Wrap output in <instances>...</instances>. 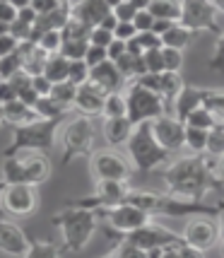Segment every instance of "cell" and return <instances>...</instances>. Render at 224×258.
Segmentation results:
<instances>
[{"instance_id": "28", "label": "cell", "mask_w": 224, "mask_h": 258, "mask_svg": "<svg viewBox=\"0 0 224 258\" xmlns=\"http://www.w3.org/2000/svg\"><path fill=\"white\" fill-rule=\"evenodd\" d=\"M191 39H195V34L191 29H186L183 24H174V29L167 34V36H162V41H164V48H176V51H183L186 46L191 44Z\"/></svg>"}, {"instance_id": "44", "label": "cell", "mask_w": 224, "mask_h": 258, "mask_svg": "<svg viewBox=\"0 0 224 258\" xmlns=\"http://www.w3.org/2000/svg\"><path fill=\"white\" fill-rule=\"evenodd\" d=\"M106 60H109V51H106V48H101V46L90 44L87 56H85V63H87L90 68H97V66H101V63H106Z\"/></svg>"}, {"instance_id": "57", "label": "cell", "mask_w": 224, "mask_h": 258, "mask_svg": "<svg viewBox=\"0 0 224 258\" xmlns=\"http://www.w3.org/2000/svg\"><path fill=\"white\" fill-rule=\"evenodd\" d=\"M212 5L217 8V12H219V15H224V0H212Z\"/></svg>"}, {"instance_id": "20", "label": "cell", "mask_w": 224, "mask_h": 258, "mask_svg": "<svg viewBox=\"0 0 224 258\" xmlns=\"http://www.w3.org/2000/svg\"><path fill=\"white\" fill-rule=\"evenodd\" d=\"M22 162H24L22 183L39 186V183H44V181L51 176V159H48V155H44V152H32V155L22 157Z\"/></svg>"}, {"instance_id": "30", "label": "cell", "mask_w": 224, "mask_h": 258, "mask_svg": "<svg viewBox=\"0 0 224 258\" xmlns=\"http://www.w3.org/2000/svg\"><path fill=\"white\" fill-rule=\"evenodd\" d=\"M80 87L72 85L70 80L67 82H60V85H53V92H51V99H56L58 104H63L65 109H75V99H78Z\"/></svg>"}, {"instance_id": "2", "label": "cell", "mask_w": 224, "mask_h": 258, "mask_svg": "<svg viewBox=\"0 0 224 258\" xmlns=\"http://www.w3.org/2000/svg\"><path fill=\"white\" fill-rule=\"evenodd\" d=\"M130 205L145 210L150 217L155 215H167V217H183V215H195V213H219V208H210V205H202L198 201H186L179 196H171V193H155V191H130L128 193V201Z\"/></svg>"}, {"instance_id": "29", "label": "cell", "mask_w": 224, "mask_h": 258, "mask_svg": "<svg viewBox=\"0 0 224 258\" xmlns=\"http://www.w3.org/2000/svg\"><path fill=\"white\" fill-rule=\"evenodd\" d=\"M207 143H210V131L200 128H188L186 125V147L193 155H207Z\"/></svg>"}, {"instance_id": "51", "label": "cell", "mask_w": 224, "mask_h": 258, "mask_svg": "<svg viewBox=\"0 0 224 258\" xmlns=\"http://www.w3.org/2000/svg\"><path fill=\"white\" fill-rule=\"evenodd\" d=\"M116 39H121V41H130V39H135L137 36V29H135L133 22H118V27H116Z\"/></svg>"}, {"instance_id": "7", "label": "cell", "mask_w": 224, "mask_h": 258, "mask_svg": "<svg viewBox=\"0 0 224 258\" xmlns=\"http://www.w3.org/2000/svg\"><path fill=\"white\" fill-rule=\"evenodd\" d=\"M99 220L104 217L106 220V234L109 236H118V239H123L125 234H133L137 229H142L145 225L152 222V217L145 213V210H140V208H135L130 203H123V205H116L111 210H101Z\"/></svg>"}, {"instance_id": "35", "label": "cell", "mask_w": 224, "mask_h": 258, "mask_svg": "<svg viewBox=\"0 0 224 258\" xmlns=\"http://www.w3.org/2000/svg\"><path fill=\"white\" fill-rule=\"evenodd\" d=\"M22 70H24V60H22V53H20V51L8 58H0V78H3V82L12 80L17 73H22Z\"/></svg>"}, {"instance_id": "22", "label": "cell", "mask_w": 224, "mask_h": 258, "mask_svg": "<svg viewBox=\"0 0 224 258\" xmlns=\"http://www.w3.org/2000/svg\"><path fill=\"white\" fill-rule=\"evenodd\" d=\"M3 121L17 131V128L32 125L36 121H41V118H39V113H36L34 106L17 99V101H10V104H3Z\"/></svg>"}, {"instance_id": "45", "label": "cell", "mask_w": 224, "mask_h": 258, "mask_svg": "<svg viewBox=\"0 0 224 258\" xmlns=\"http://www.w3.org/2000/svg\"><path fill=\"white\" fill-rule=\"evenodd\" d=\"M20 46H22V41H17L10 32L0 34V58H8V56H12V53H17Z\"/></svg>"}, {"instance_id": "37", "label": "cell", "mask_w": 224, "mask_h": 258, "mask_svg": "<svg viewBox=\"0 0 224 258\" xmlns=\"http://www.w3.org/2000/svg\"><path fill=\"white\" fill-rule=\"evenodd\" d=\"M39 48L46 51L48 56H56L63 51V32H46L41 34V39H39Z\"/></svg>"}, {"instance_id": "15", "label": "cell", "mask_w": 224, "mask_h": 258, "mask_svg": "<svg viewBox=\"0 0 224 258\" xmlns=\"http://www.w3.org/2000/svg\"><path fill=\"white\" fill-rule=\"evenodd\" d=\"M152 131L159 145L169 152H176L186 145V123L179 121L176 116H162L157 121H152Z\"/></svg>"}, {"instance_id": "4", "label": "cell", "mask_w": 224, "mask_h": 258, "mask_svg": "<svg viewBox=\"0 0 224 258\" xmlns=\"http://www.w3.org/2000/svg\"><path fill=\"white\" fill-rule=\"evenodd\" d=\"M128 155L133 159V167L137 174H150L152 169L162 167L169 162V150L159 145V140L155 138V131H152V123H142L135 125V133L128 143Z\"/></svg>"}, {"instance_id": "8", "label": "cell", "mask_w": 224, "mask_h": 258, "mask_svg": "<svg viewBox=\"0 0 224 258\" xmlns=\"http://www.w3.org/2000/svg\"><path fill=\"white\" fill-rule=\"evenodd\" d=\"M94 145V123L90 116H75L63 128V164H70L75 157L90 155Z\"/></svg>"}, {"instance_id": "11", "label": "cell", "mask_w": 224, "mask_h": 258, "mask_svg": "<svg viewBox=\"0 0 224 258\" xmlns=\"http://www.w3.org/2000/svg\"><path fill=\"white\" fill-rule=\"evenodd\" d=\"M123 239L130 241V244H135V246H140L142 251L169 248V246H174V244H181V241H183L181 234L167 229L164 225H157V222H150V225H145L142 229H137L133 234H125ZM123 239H121V241H123Z\"/></svg>"}, {"instance_id": "6", "label": "cell", "mask_w": 224, "mask_h": 258, "mask_svg": "<svg viewBox=\"0 0 224 258\" xmlns=\"http://www.w3.org/2000/svg\"><path fill=\"white\" fill-rule=\"evenodd\" d=\"M125 99H128V118L133 121V125L152 123V121H157L162 116H171L167 101L162 99L157 92L147 90V87L137 85V82H128Z\"/></svg>"}, {"instance_id": "5", "label": "cell", "mask_w": 224, "mask_h": 258, "mask_svg": "<svg viewBox=\"0 0 224 258\" xmlns=\"http://www.w3.org/2000/svg\"><path fill=\"white\" fill-rule=\"evenodd\" d=\"M58 121H36L32 125L17 128L12 135V143L5 147L3 157H17V152H44L48 155L56 143Z\"/></svg>"}, {"instance_id": "9", "label": "cell", "mask_w": 224, "mask_h": 258, "mask_svg": "<svg viewBox=\"0 0 224 258\" xmlns=\"http://www.w3.org/2000/svg\"><path fill=\"white\" fill-rule=\"evenodd\" d=\"M181 24L193 34L198 32H210L222 36V27H219V12L212 3L207 0H186L183 3V15H181Z\"/></svg>"}, {"instance_id": "58", "label": "cell", "mask_w": 224, "mask_h": 258, "mask_svg": "<svg viewBox=\"0 0 224 258\" xmlns=\"http://www.w3.org/2000/svg\"><path fill=\"white\" fill-rule=\"evenodd\" d=\"M164 256V248H155V251H150V258H162Z\"/></svg>"}, {"instance_id": "1", "label": "cell", "mask_w": 224, "mask_h": 258, "mask_svg": "<svg viewBox=\"0 0 224 258\" xmlns=\"http://www.w3.org/2000/svg\"><path fill=\"white\" fill-rule=\"evenodd\" d=\"M217 164L207 155H193L169 164L162 176L171 196H179L186 201H198L205 193L219 188V176L214 174Z\"/></svg>"}, {"instance_id": "18", "label": "cell", "mask_w": 224, "mask_h": 258, "mask_svg": "<svg viewBox=\"0 0 224 258\" xmlns=\"http://www.w3.org/2000/svg\"><path fill=\"white\" fill-rule=\"evenodd\" d=\"M106 92L101 90L99 85H94V82H87V85H82L78 92V99H75V109H78L80 116H97V113H104V104H106Z\"/></svg>"}, {"instance_id": "14", "label": "cell", "mask_w": 224, "mask_h": 258, "mask_svg": "<svg viewBox=\"0 0 224 258\" xmlns=\"http://www.w3.org/2000/svg\"><path fill=\"white\" fill-rule=\"evenodd\" d=\"M181 236H183V241L188 246L205 253L219 241V227L214 225L212 220H207V217H193V220H188V225H186Z\"/></svg>"}, {"instance_id": "21", "label": "cell", "mask_w": 224, "mask_h": 258, "mask_svg": "<svg viewBox=\"0 0 224 258\" xmlns=\"http://www.w3.org/2000/svg\"><path fill=\"white\" fill-rule=\"evenodd\" d=\"M200 106H205V90L202 87H193V85H186L183 92L179 94V99L174 101V116L179 121H188V116L193 111H198Z\"/></svg>"}, {"instance_id": "60", "label": "cell", "mask_w": 224, "mask_h": 258, "mask_svg": "<svg viewBox=\"0 0 224 258\" xmlns=\"http://www.w3.org/2000/svg\"><path fill=\"white\" fill-rule=\"evenodd\" d=\"M222 256H224V244H222Z\"/></svg>"}, {"instance_id": "39", "label": "cell", "mask_w": 224, "mask_h": 258, "mask_svg": "<svg viewBox=\"0 0 224 258\" xmlns=\"http://www.w3.org/2000/svg\"><path fill=\"white\" fill-rule=\"evenodd\" d=\"M92 80V68L85 63V60H72V68H70V82L72 85H78V87H82V85H87Z\"/></svg>"}, {"instance_id": "46", "label": "cell", "mask_w": 224, "mask_h": 258, "mask_svg": "<svg viewBox=\"0 0 224 258\" xmlns=\"http://www.w3.org/2000/svg\"><path fill=\"white\" fill-rule=\"evenodd\" d=\"M137 41L142 46V51H162L164 48V41H162V36H157L155 32H145V34H137Z\"/></svg>"}, {"instance_id": "40", "label": "cell", "mask_w": 224, "mask_h": 258, "mask_svg": "<svg viewBox=\"0 0 224 258\" xmlns=\"http://www.w3.org/2000/svg\"><path fill=\"white\" fill-rule=\"evenodd\" d=\"M207 157H224V125H217L214 131H210Z\"/></svg>"}, {"instance_id": "31", "label": "cell", "mask_w": 224, "mask_h": 258, "mask_svg": "<svg viewBox=\"0 0 224 258\" xmlns=\"http://www.w3.org/2000/svg\"><path fill=\"white\" fill-rule=\"evenodd\" d=\"M101 116H104V118H123V116H128V99H125V92L109 94Z\"/></svg>"}, {"instance_id": "10", "label": "cell", "mask_w": 224, "mask_h": 258, "mask_svg": "<svg viewBox=\"0 0 224 258\" xmlns=\"http://www.w3.org/2000/svg\"><path fill=\"white\" fill-rule=\"evenodd\" d=\"M90 171L97 183H101V181H121V183H128L130 174H133L130 164L121 155L111 152V150H97V152H92Z\"/></svg>"}, {"instance_id": "3", "label": "cell", "mask_w": 224, "mask_h": 258, "mask_svg": "<svg viewBox=\"0 0 224 258\" xmlns=\"http://www.w3.org/2000/svg\"><path fill=\"white\" fill-rule=\"evenodd\" d=\"M51 225H56L63 232V248L65 251H82L92 241V236L99 227V215L94 210L70 208L60 210L51 217Z\"/></svg>"}, {"instance_id": "16", "label": "cell", "mask_w": 224, "mask_h": 258, "mask_svg": "<svg viewBox=\"0 0 224 258\" xmlns=\"http://www.w3.org/2000/svg\"><path fill=\"white\" fill-rule=\"evenodd\" d=\"M0 248L12 258H24L32 248V236L10 220L0 222Z\"/></svg>"}, {"instance_id": "41", "label": "cell", "mask_w": 224, "mask_h": 258, "mask_svg": "<svg viewBox=\"0 0 224 258\" xmlns=\"http://www.w3.org/2000/svg\"><path fill=\"white\" fill-rule=\"evenodd\" d=\"M162 56H164V68H167V73H181V68H183V51L162 48Z\"/></svg>"}, {"instance_id": "27", "label": "cell", "mask_w": 224, "mask_h": 258, "mask_svg": "<svg viewBox=\"0 0 224 258\" xmlns=\"http://www.w3.org/2000/svg\"><path fill=\"white\" fill-rule=\"evenodd\" d=\"M34 109H36V113H39L41 121H58V123H60V118L70 111V109H65L63 104H58L56 99H51V97L39 99V104H36Z\"/></svg>"}, {"instance_id": "34", "label": "cell", "mask_w": 224, "mask_h": 258, "mask_svg": "<svg viewBox=\"0 0 224 258\" xmlns=\"http://www.w3.org/2000/svg\"><path fill=\"white\" fill-rule=\"evenodd\" d=\"M24 258H60V248L53 241H44V239H34L32 236V248Z\"/></svg>"}, {"instance_id": "54", "label": "cell", "mask_w": 224, "mask_h": 258, "mask_svg": "<svg viewBox=\"0 0 224 258\" xmlns=\"http://www.w3.org/2000/svg\"><path fill=\"white\" fill-rule=\"evenodd\" d=\"M162 258H183L181 256V244H174V246L164 248V256Z\"/></svg>"}, {"instance_id": "26", "label": "cell", "mask_w": 224, "mask_h": 258, "mask_svg": "<svg viewBox=\"0 0 224 258\" xmlns=\"http://www.w3.org/2000/svg\"><path fill=\"white\" fill-rule=\"evenodd\" d=\"M24 176V162L22 157H3V186H15L22 183Z\"/></svg>"}, {"instance_id": "32", "label": "cell", "mask_w": 224, "mask_h": 258, "mask_svg": "<svg viewBox=\"0 0 224 258\" xmlns=\"http://www.w3.org/2000/svg\"><path fill=\"white\" fill-rule=\"evenodd\" d=\"M147 8V3H137V0H121V3H113V15L118 22H135L137 12Z\"/></svg>"}, {"instance_id": "23", "label": "cell", "mask_w": 224, "mask_h": 258, "mask_svg": "<svg viewBox=\"0 0 224 258\" xmlns=\"http://www.w3.org/2000/svg\"><path fill=\"white\" fill-rule=\"evenodd\" d=\"M101 133H104L109 145L121 147V145H128V143H130V138H133V133H135V125L128 116H123V118H104Z\"/></svg>"}, {"instance_id": "49", "label": "cell", "mask_w": 224, "mask_h": 258, "mask_svg": "<svg viewBox=\"0 0 224 258\" xmlns=\"http://www.w3.org/2000/svg\"><path fill=\"white\" fill-rule=\"evenodd\" d=\"M113 41H116V34H113V32H109V29H101V27L92 29V44H94V46L109 48Z\"/></svg>"}, {"instance_id": "50", "label": "cell", "mask_w": 224, "mask_h": 258, "mask_svg": "<svg viewBox=\"0 0 224 258\" xmlns=\"http://www.w3.org/2000/svg\"><path fill=\"white\" fill-rule=\"evenodd\" d=\"M34 92L44 99V97H51V92H53V82L46 78V75H39V78H34Z\"/></svg>"}, {"instance_id": "25", "label": "cell", "mask_w": 224, "mask_h": 258, "mask_svg": "<svg viewBox=\"0 0 224 258\" xmlns=\"http://www.w3.org/2000/svg\"><path fill=\"white\" fill-rule=\"evenodd\" d=\"M70 68H72V60L65 58L63 53H56V56L48 58L44 75L51 80L53 85H60V82H67V80H70Z\"/></svg>"}, {"instance_id": "36", "label": "cell", "mask_w": 224, "mask_h": 258, "mask_svg": "<svg viewBox=\"0 0 224 258\" xmlns=\"http://www.w3.org/2000/svg\"><path fill=\"white\" fill-rule=\"evenodd\" d=\"M205 106L214 113L217 123L224 125V90H205Z\"/></svg>"}, {"instance_id": "47", "label": "cell", "mask_w": 224, "mask_h": 258, "mask_svg": "<svg viewBox=\"0 0 224 258\" xmlns=\"http://www.w3.org/2000/svg\"><path fill=\"white\" fill-rule=\"evenodd\" d=\"M210 70L224 73V34L217 39V44L212 48V58H210Z\"/></svg>"}, {"instance_id": "17", "label": "cell", "mask_w": 224, "mask_h": 258, "mask_svg": "<svg viewBox=\"0 0 224 258\" xmlns=\"http://www.w3.org/2000/svg\"><path fill=\"white\" fill-rule=\"evenodd\" d=\"M111 12H113V3H106V0H85V3H75L72 5V20L82 22L90 29H97Z\"/></svg>"}, {"instance_id": "55", "label": "cell", "mask_w": 224, "mask_h": 258, "mask_svg": "<svg viewBox=\"0 0 224 258\" xmlns=\"http://www.w3.org/2000/svg\"><path fill=\"white\" fill-rule=\"evenodd\" d=\"M217 227H219V241L224 244V205H222V213H219V222H217Z\"/></svg>"}, {"instance_id": "42", "label": "cell", "mask_w": 224, "mask_h": 258, "mask_svg": "<svg viewBox=\"0 0 224 258\" xmlns=\"http://www.w3.org/2000/svg\"><path fill=\"white\" fill-rule=\"evenodd\" d=\"M142 58H145V66H147V75H162V73H167L162 51H147Z\"/></svg>"}, {"instance_id": "43", "label": "cell", "mask_w": 224, "mask_h": 258, "mask_svg": "<svg viewBox=\"0 0 224 258\" xmlns=\"http://www.w3.org/2000/svg\"><path fill=\"white\" fill-rule=\"evenodd\" d=\"M116 258H150V251H142L140 246H135V244H130V241H121L118 246H116Z\"/></svg>"}, {"instance_id": "52", "label": "cell", "mask_w": 224, "mask_h": 258, "mask_svg": "<svg viewBox=\"0 0 224 258\" xmlns=\"http://www.w3.org/2000/svg\"><path fill=\"white\" fill-rule=\"evenodd\" d=\"M106 51H109V60H113V63H116V60H121V58L128 53V44H125V41H121V39H116V41H113Z\"/></svg>"}, {"instance_id": "33", "label": "cell", "mask_w": 224, "mask_h": 258, "mask_svg": "<svg viewBox=\"0 0 224 258\" xmlns=\"http://www.w3.org/2000/svg\"><path fill=\"white\" fill-rule=\"evenodd\" d=\"M188 128H200V131H214L217 128V118H214V113L207 109V106H200L198 111H193L188 116V121H186Z\"/></svg>"}, {"instance_id": "53", "label": "cell", "mask_w": 224, "mask_h": 258, "mask_svg": "<svg viewBox=\"0 0 224 258\" xmlns=\"http://www.w3.org/2000/svg\"><path fill=\"white\" fill-rule=\"evenodd\" d=\"M20 97H17V92L12 90V85L10 82H3L0 85V101L3 104H10V101H17Z\"/></svg>"}, {"instance_id": "56", "label": "cell", "mask_w": 224, "mask_h": 258, "mask_svg": "<svg viewBox=\"0 0 224 258\" xmlns=\"http://www.w3.org/2000/svg\"><path fill=\"white\" fill-rule=\"evenodd\" d=\"M217 176L224 181V157H219V162H217Z\"/></svg>"}, {"instance_id": "24", "label": "cell", "mask_w": 224, "mask_h": 258, "mask_svg": "<svg viewBox=\"0 0 224 258\" xmlns=\"http://www.w3.org/2000/svg\"><path fill=\"white\" fill-rule=\"evenodd\" d=\"M147 12L155 17V20H164V22H181V15H183V3L176 0H150L147 3Z\"/></svg>"}, {"instance_id": "59", "label": "cell", "mask_w": 224, "mask_h": 258, "mask_svg": "<svg viewBox=\"0 0 224 258\" xmlns=\"http://www.w3.org/2000/svg\"><path fill=\"white\" fill-rule=\"evenodd\" d=\"M101 258H116V253H106V256H101Z\"/></svg>"}, {"instance_id": "12", "label": "cell", "mask_w": 224, "mask_h": 258, "mask_svg": "<svg viewBox=\"0 0 224 258\" xmlns=\"http://www.w3.org/2000/svg\"><path fill=\"white\" fill-rule=\"evenodd\" d=\"M133 82H137V85H142V87H147V90H152V92H157L159 97L167 101L169 113H171V116H174V101L179 99V94L183 92V87H186V82H183V78H181V73L145 75V78L133 80Z\"/></svg>"}, {"instance_id": "19", "label": "cell", "mask_w": 224, "mask_h": 258, "mask_svg": "<svg viewBox=\"0 0 224 258\" xmlns=\"http://www.w3.org/2000/svg\"><path fill=\"white\" fill-rule=\"evenodd\" d=\"M92 82L99 85L106 94H118V92L125 87L128 80L123 78V73L116 68L113 60H106V63H101V66L92 68Z\"/></svg>"}, {"instance_id": "48", "label": "cell", "mask_w": 224, "mask_h": 258, "mask_svg": "<svg viewBox=\"0 0 224 258\" xmlns=\"http://www.w3.org/2000/svg\"><path fill=\"white\" fill-rule=\"evenodd\" d=\"M155 22H157V20L147 12V8H142V10L137 12V17H135L133 24H135V29H137V34H145V32H152V29H155Z\"/></svg>"}, {"instance_id": "13", "label": "cell", "mask_w": 224, "mask_h": 258, "mask_svg": "<svg viewBox=\"0 0 224 258\" xmlns=\"http://www.w3.org/2000/svg\"><path fill=\"white\" fill-rule=\"evenodd\" d=\"M3 205L10 215L27 217L36 210L39 198H36V186L29 183H15V186H3Z\"/></svg>"}, {"instance_id": "38", "label": "cell", "mask_w": 224, "mask_h": 258, "mask_svg": "<svg viewBox=\"0 0 224 258\" xmlns=\"http://www.w3.org/2000/svg\"><path fill=\"white\" fill-rule=\"evenodd\" d=\"M17 20H20V5L12 0H3L0 3V29H10Z\"/></svg>"}]
</instances>
